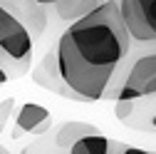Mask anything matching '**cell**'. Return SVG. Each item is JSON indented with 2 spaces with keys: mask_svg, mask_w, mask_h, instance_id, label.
<instances>
[{
  "mask_svg": "<svg viewBox=\"0 0 156 154\" xmlns=\"http://www.w3.org/2000/svg\"><path fill=\"white\" fill-rule=\"evenodd\" d=\"M0 5L8 13H12L30 30V35L35 40L45 32V28H47V3H40V0H0Z\"/></svg>",
  "mask_w": 156,
  "mask_h": 154,
  "instance_id": "obj_5",
  "label": "cell"
},
{
  "mask_svg": "<svg viewBox=\"0 0 156 154\" xmlns=\"http://www.w3.org/2000/svg\"><path fill=\"white\" fill-rule=\"evenodd\" d=\"M35 37L12 13L0 5V65L10 80L30 72Z\"/></svg>",
  "mask_w": 156,
  "mask_h": 154,
  "instance_id": "obj_2",
  "label": "cell"
},
{
  "mask_svg": "<svg viewBox=\"0 0 156 154\" xmlns=\"http://www.w3.org/2000/svg\"><path fill=\"white\" fill-rule=\"evenodd\" d=\"M119 8L134 42L156 40V0H119Z\"/></svg>",
  "mask_w": 156,
  "mask_h": 154,
  "instance_id": "obj_3",
  "label": "cell"
},
{
  "mask_svg": "<svg viewBox=\"0 0 156 154\" xmlns=\"http://www.w3.org/2000/svg\"><path fill=\"white\" fill-rule=\"evenodd\" d=\"M131 42L119 0H104L62 32L57 45L60 70L84 102H97L104 97L112 75L131 50Z\"/></svg>",
  "mask_w": 156,
  "mask_h": 154,
  "instance_id": "obj_1",
  "label": "cell"
},
{
  "mask_svg": "<svg viewBox=\"0 0 156 154\" xmlns=\"http://www.w3.org/2000/svg\"><path fill=\"white\" fill-rule=\"evenodd\" d=\"M12 107H15V100L12 97L0 102V134H3V129H5V124L10 119V114H12Z\"/></svg>",
  "mask_w": 156,
  "mask_h": 154,
  "instance_id": "obj_9",
  "label": "cell"
},
{
  "mask_svg": "<svg viewBox=\"0 0 156 154\" xmlns=\"http://www.w3.org/2000/svg\"><path fill=\"white\" fill-rule=\"evenodd\" d=\"M92 132H99V127H94L89 122H65L60 124V129L55 132V139H52V149L57 152H69L72 144H77L84 134H92Z\"/></svg>",
  "mask_w": 156,
  "mask_h": 154,
  "instance_id": "obj_7",
  "label": "cell"
},
{
  "mask_svg": "<svg viewBox=\"0 0 156 154\" xmlns=\"http://www.w3.org/2000/svg\"><path fill=\"white\" fill-rule=\"evenodd\" d=\"M0 87H3V85H0Z\"/></svg>",
  "mask_w": 156,
  "mask_h": 154,
  "instance_id": "obj_13",
  "label": "cell"
},
{
  "mask_svg": "<svg viewBox=\"0 0 156 154\" xmlns=\"http://www.w3.org/2000/svg\"><path fill=\"white\" fill-rule=\"evenodd\" d=\"M52 129V114L47 107L37 105V102H25L20 105L15 114V132L12 137H20V134H45Z\"/></svg>",
  "mask_w": 156,
  "mask_h": 154,
  "instance_id": "obj_6",
  "label": "cell"
},
{
  "mask_svg": "<svg viewBox=\"0 0 156 154\" xmlns=\"http://www.w3.org/2000/svg\"><path fill=\"white\" fill-rule=\"evenodd\" d=\"M8 80H10V75H8L5 70H3V65H0V85H5Z\"/></svg>",
  "mask_w": 156,
  "mask_h": 154,
  "instance_id": "obj_10",
  "label": "cell"
},
{
  "mask_svg": "<svg viewBox=\"0 0 156 154\" xmlns=\"http://www.w3.org/2000/svg\"><path fill=\"white\" fill-rule=\"evenodd\" d=\"M151 132H156V114H154V119H151Z\"/></svg>",
  "mask_w": 156,
  "mask_h": 154,
  "instance_id": "obj_11",
  "label": "cell"
},
{
  "mask_svg": "<svg viewBox=\"0 0 156 154\" xmlns=\"http://www.w3.org/2000/svg\"><path fill=\"white\" fill-rule=\"evenodd\" d=\"M102 3L104 0H57L55 10H57V15H60L62 20L74 23V20H80V17L89 15L92 10H97Z\"/></svg>",
  "mask_w": 156,
  "mask_h": 154,
  "instance_id": "obj_8",
  "label": "cell"
},
{
  "mask_svg": "<svg viewBox=\"0 0 156 154\" xmlns=\"http://www.w3.org/2000/svg\"><path fill=\"white\" fill-rule=\"evenodd\" d=\"M40 3H47V5H55V3H57V0H40Z\"/></svg>",
  "mask_w": 156,
  "mask_h": 154,
  "instance_id": "obj_12",
  "label": "cell"
},
{
  "mask_svg": "<svg viewBox=\"0 0 156 154\" xmlns=\"http://www.w3.org/2000/svg\"><path fill=\"white\" fill-rule=\"evenodd\" d=\"M30 77L35 85H40L42 90L57 94V97H65V100H74V102H84V97L80 92H74L69 87V82L65 80V75L60 70V57H57V50L45 52V57L40 60V65H35L30 70Z\"/></svg>",
  "mask_w": 156,
  "mask_h": 154,
  "instance_id": "obj_4",
  "label": "cell"
}]
</instances>
